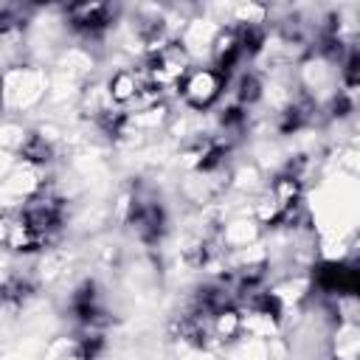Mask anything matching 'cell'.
Here are the masks:
<instances>
[{
  "instance_id": "cell-1",
  "label": "cell",
  "mask_w": 360,
  "mask_h": 360,
  "mask_svg": "<svg viewBox=\"0 0 360 360\" xmlns=\"http://www.w3.org/2000/svg\"><path fill=\"white\" fill-rule=\"evenodd\" d=\"M228 84L231 82L217 68H211V65H191V70L183 76V82L177 87V96H180V101L191 112H205V110H211L222 98Z\"/></svg>"
},
{
  "instance_id": "cell-2",
  "label": "cell",
  "mask_w": 360,
  "mask_h": 360,
  "mask_svg": "<svg viewBox=\"0 0 360 360\" xmlns=\"http://www.w3.org/2000/svg\"><path fill=\"white\" fill-rule=\"evenodd\" d=\"M45 90V76L28 65H17L6 70V104L8 107H31L39 101Z\"/></svg>"
},
{
  "instance_id": "cell-3",
  "label": "cell",
  "mask_w": 360,
  "mask_h": 360,
  "mask_svg": "<svg viewBox=\"0 0 360 360\" xmlns=\"http://www.w3.org/2000/svg\"><path fill=\"white\" fill-rule=\"evenodd\" d=\"M332 360H360V321H340L329 338Z\"/></svg>"
}]
</instances>
